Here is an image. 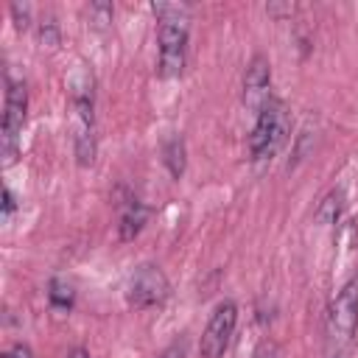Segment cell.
I'll return each mask as SVG.
<instances>
[{
  "label": "cell",
  "mask_w": 358,
  "mask_h": 358,
  "mask_svg": "<svg viewBox=\"0 0 358 358\" xmlns=\"http://www.w3.org/2000/svg\"><path fill=\"white\" fill-rule=\"evenodd\" d=\"M151 8L159 20L157 76L159 78H179L185 73V64H187V17H190V8L182 3H154Z\"/></svg>",
  "instance_id": "1"
},
{
  "label": "cell",
  "mask_w": 358,
  "mask_h": 358,
  "mask_svg": "<svg viewBox=\"0 0 358 358\" xmlns=\"http://www.w3.org/2000/svg\"><path fill=\"white\" fill-rule=\"evenodd\" d=\"M70 103H73V154L81 168H90L98 154L95 137V81L92 73L78 70L70 81Z\"/></svg>",
  "instance_id": "2"
},
{
  "label": "cell",
  "mask_w": 358,
  "mask_h": 358,
  "mask_svg": "<svg viewBox=\"0 0 358 358\" xmlns=\"http://www.w3.org/2000/svg\"><path fill=\"white\" fill-rule=\"evenodd\" d=\"M288 134H291V112H288L285 101L271 98L255 117V126L249 134V159L268 162L285 145Z\"/></svg>",
  "instance_id": "3"
},
{
  "label": "cell",
  "mask_w": 358,
  "mask_h": 358,
  "mask_svg": "<svg viewBox=\"0 0 358 358\" xmlns=\"http://www.w3.org/2000/svg\"><path fill=\"white\" fill-rule=\"evenodd\" d=\"M25 117H28V84L22 78H6V103H3V126H0L3 168H11L20 159Z\"/></svg>",
  "instance_id": "4"
},
{
  "label": "cell",
  "mask_w": 358,
  "mask_h": 358,
  "mask_svg": "<svg viewBox=\"0 0 358 358\" xmlns=\"http://www.w3.org/2000/svg\"><path fill=\"white\" fill-rule=\"evenodd\" d=\"M171 296V282L157 263H140L126 282V302L137 310L159 308Z\"/></svg>",
  "instance_id": "5"
},
{
  "label": "cell",
  "mask_w": 358,
  "mask_h": 358,
  "mask_svg": "<svg viewBox=\"0 0 358 358\" xmlns=\"http://www.w3.org/2000/svg\"><path fill=\"white\" fill-rule=\"evenodd\" d=\"M235 324H238V305L232 299H221L213 308L207 327L201 333V341H199L201 358H224V352L229 350V341L235 336Z\"/></svg>",
  "instance_id": "6"
},
{
  "label": "cell",
  "mask_w": 358,
  "mask_h": 358,
  "mask_svg": "<svg viewBox=\"0 0 358 358\" xmlns=\"http://www.w3.org/2000/svg\"><path fill=\"white\" fill-rule=\"evenodd\" d=\"M327 319H330V330L350 341L358 330V274H352L333 296L330 302V310H327Z\"/></svg>",
  "instance_id": "7"
},
{
  "label": "cell",
  "mask_w": 358,
  "mask_h": 358,
  "mask_svg": "<svg viewBox=\"0 0 358 358\" xmlns=\"http://www.w3.org/2000/svg\"><path fill=\"white\" fill-rule=\"evenodd\" d=\"M271 98V62L263 53H255L243 70V106L257 117Z\"/></svg>",
  "instance_id": "8"
},
{
  "label": "cell",
  "mask_w": 358,
  "mask_h": 358,
  "mask_svg": "<svg viewBox=\"0 0 358 358\" xmlns=\"http://www.w3.org/2000/svg\"><path fill=\"white\" fill-rule=\"evenodd\" d=\"M117 193H120L117 201H115V207H117V238H120V241H134V238L143 232V227L148 224L151 207L143 204V201H140L131 190H126V187H120Z\"/></svg>",
  "instance_id": "9"
},
{
  "label": "cell",
  "mask_w": 358,
  "mask_h": 358,
  "mask_svg": "<svg viewBox=\"0 0 358 358\" xmlns=\"http://www.w3.org/2000/svg\"><path fill=\"white\" fill-rule=\"evenodd\" d=\"M162 162L173 179H182V173L187 168V148H185L182 134H173L162 143Z\"/></svg>",
  "instance_id": "10"
},
{
  "label": "cell",
  "mask_w": 358,
  "mask_h": 358,
  "mask_svg": "<svg viewBox=\"0 0 358 358\" xmlns=\"http://www.w3.org/2000/svg\"><path fill=\"white\" fill-rule=\"evenodd\" d=\"M341 210H344V190H338V187H333L319 204H316V210H313V218H316V224H322V227H330V224H336L338 221V215H341Z\"/></svg>",
  "instance_id": "11"
},
{
  "label": "cell",
  "mask_w": 358,
  "mask_h": 358,
  "mask_svg": "<svg viewBox=\"0 0 358 358\" xmlns=\"http://www.w3.org/2000/svg\"><path fill=\"white\" fill-rule=\"evenodd\" d=\"M48 302L53 310H70L76 305V288L64 277H53L48 282Z\"/></svg>",
  "instance_id": "12"
},
{
  "label": "cell",
  "mask_w": 358,
  "mask_h": 358,
  "mask_svg": "<svg viewBox=\"0 0 358 358\" xmlns=\"http://www.w3.org/2000/svg\"><path fill=\"white\" fill-rule=\"evenodd\" d=\"M39 45L45 48H56L59 45V28H56V22L53 20H42L39 22Z\"/></svg>",
  "instance_id": "13"
},
{
  "label": "cell",
  "mask_w": 358,
  "mask_h": 358,
  "mask_svg": "<svg viewBox=\"0 0 358 358\" xmlns=\"http://www.w3.org/2000/svg\"><path fill=\"white\" fill-rule=\"evenodd\" d=\"M11 17H14V25H17V31H25V28H31V6H25V3H11Z\"/></svg>",
  "instance_id": "14"
},
{
  "label": "cell",
  "mask_w": 358,
  "mask_h": 358,
  "mask_svg": "<svg viewBox=\"0 0 358 358\" xmlns=\"http://www.w3.org/2000/svg\"><path fill=\"white\" fill-rule=\"evenodd\" d=\"M249 358H280V347H277V341L263 338V341L255 344V350H252Z\"/></svg>",
  "instance_id": "15"
},
{
  "label": "cell",
  "mask_w": 358,
  "mask_h": 358,
  "mask_svg": "<svg viewBox=\"0 0 358 358\" xmlns=\"http://www.w3.org/2000/svg\"><path fill=\"white\" fill-rule=\"evenodd\" d=\"M14 210H17V199H14L11 187H3V210H0V221L6 224V221L14 215Z\"/></svg>",
  "instance_id": "16"
},
{
  "label": "cell",
  "mask_w": 358,
  "mask_h": 358,
  "mask_svg": "<svg viewBox=\"0 0 358 358\" xmlns=\"http://www.w3.org/2000/svg\"><path fill=\"white\" fill-rule=\"evenodd\" d=\"M159 358H187V347H185V341H173V344H168V347L159 352Z\"/></svg>",
  "instance_id": "17"
},
{
  "label": "cell",
  "mask_w": 358,
  "mask_h": 358,
  "mask_svg": "<svg viewBox=\"0 0 358 358\" xmlns=\"http://www.w3.org/2000/svg\"><path fill=\"white\" fill-rule=\"evenodd\" d=\"M0 358H34V352L28 344H11Z\"/></svg>",
  "instance_id": "18"
},
{
  "label": "cell",
  "mask_w": 358,
  "mask_h": 358,
  "mask_svg": "<svg viewBox=\"0 0 358 358\" xmlns=\"http://www.w3.org/2000/svg\"><path fill=\"white\" fill-rule=\"evenodd\" d=\"M67 358H92V355H90L87 347H73V350L67 352Z\"/></svg>",
  "instance_id": "19"
}]
</instances>
